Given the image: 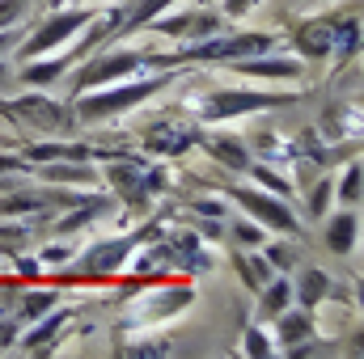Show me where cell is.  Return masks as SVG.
<instances>
[{
	"label": "cell",
	"mask_w": 364,
	"mask_h": 359,
	"mask_svg": "<svg viewBox=\"0 0 364 359\" xmlns=\"http://www.w3.org/2000/svg\"><path fill=\"white\" fill-rule=\"evenodd\" d=\"M144 64H153V55L149 51H136V47H114V51H93L81 60V72L68 81V93L77 97V93H90L97 85H114V81H123V77H132V72H140Z\"/></svg>",
	"instance_id": "1"
},
{
	"label": "cell",
	"mask_w": 364,
	"mask_h": 359,
	"mask_svg": "<svg viewBox=\"0 0 364 359\" xmlns=\"http://www.w3.org/2000/svg\"><path fill=\"white\" fill-rule=\"evenodd\" d=\"M170 81H174V77H153V81H132V85H119V89H102V93H93V97H81V101L73 106V118H81V123H102V118H110V114L132 110L136 101H149L153 93L166 89Z\"/></svg>",
	"instance_id": "2"
},
{
	"label": "cell",
	"mask_w": 364,
	"mask_h": 359,
	"mask_svg": "<svg viewBox=\"0 0 364 359\" xmlns=\"http://www.w3.org/2000/svg\"><path fill=\"white\" fill-rule=\"evenodd\" d=\"M93 17H97V9H64V13L47 17L30 38H21V43H17V60L26 64V60H34V55H47V51L68 47V43H73V34H77V30H85Z\"/></svg>",
	"instance_id": "3"
},
{
	"label": "cell",
	"mask_w": 364,
	"mask_h": 359,
	"mask_svg": "<svg viewBox=\"0 0 364 359\" xmlns=\"http://www.w3.org/2000/svg\"><path fill=\"white\" fill-rule=\"evenodd\" d=\"M296 97L292 93H255V89H225L203 97L199 114L208 123H225V118H237V114H259V110H272V106H292Z\"/></svg>",
	"instance_id": "4"
},
{
	"label": "cell",
	"mask_w": 364,
	"mask_h": 359,
	"mask_svg": "<svg viewBox=\"0 0 364 359\" xmlns=\"http://www.w3.org/2000/svg\"><path fill=\"white\" fill-rule=\"evenodd\" d=\"M233 199L250 211V216H259V224L263 228H275V233H284V237H301V220L288 211V203H279L275 194L267 190H233Z\"/></svg>",
	"instance_id": "5"
},
{
	"label": "cell",
	"mask_w": 364,
	"mask_h": 359,
	"mask_svg": "<svg viewBox=\"0 0 364 359\" xmlns=\"http://www.w3.org/2000/svg\"><path fill=\"white\" fill-rule=\"evenodd\" d=\"M153 233H157V228L149 224V228H140V233H127V237H119V241H97L90 254L81 258V270H85V275H110V270H123L127 254H132L136 245H144Z\"/></svg>",
	"instance_id": "6"
},
{
	"label": "cell",
	"mask_w": 364,
	"mask_h": 359,
	"mask_svg": "<svg viewBox=\"0 0 364 359\" xmlns=\"http://www.w3.org/2000/svg\"><path fill=\"white\" fill-rule=\"evenodd\" d=\"M4 114H13V118H21L26 127H34V131H43V136H51V131H64L68 127V114L55 106V101H47V97H17L13 106H4Z\"/></svg>",
	"instance_id": "7"
},
{
	"label": "cell",
	"mask_w": 364,
	"mask_h": 359,
	"mask_svg": "<svg viewBox=\"0 0 364 359\" xmlns=\"http://www.w3.org/2000/svg\"><path fill=\"white\" fill-rule=\"evenodd\" d=\"M229 72L237 77H272V81H296L305 72V64L296 55H279V60H263V55H250V60H237L229 64Z\"/></svg>",
	"instance_id": "8"
},
{
	"label": "cell",
	"mask_w": 364,
	"mask_h": 359,
	"mask_svg": "<svg viewBox=\"0 0 364 359\" xmlns=\"http://www.w3.org/2000/svg\"><path fill=\"white\" fill-rule=\"evenodd\" d=\"M106 182L119 190V199H123L132 211H144V207H149V194H144V170H136V165H110V170H106Z\"/></svg>",
	"instance_id": "9"
},
{
	"label": "cell",
	"mask_w": 364,
	"mask_h": 359,
	"mask_svg": "<svg viewBox=\"0 0 364 359\" xmlns=\"http://www.w3.org/2000/svg\"><path fill=\"white\" fill-rule=\"evenodd\" d=\"M153 30L174 34V38H208V34H220V17H212V13H182V17H170V21H153Z\"/></svg>",
	"instance_id": "10"
},
{
	"label": "cell",
	"mask_w": 364,
	"mask_h": 359,
	"mask_svg": "<svg viewBox=\"0 0 364 359\" xmlns=\"http://www.w3.org/2000/svg\"><path fill=\"white\" fill-rule=\"evenodd\" d=\"M296 47H301L305 60H322V55H331V47H335V17L305 21V26L296 30Z\"/></svg>",
	"instance_id": "11"
},
{
	"label": "cell",
	"mask_w": 364,
	"mask_h": 359,
	"mask_svg": "<svg viewBox=\"0 0 364 359\" xmlns=\"http://www.w3.org/2000/svg\"><path fill=\"white\" fill-rule=\"evenodd\" d=\"M275 338H279L284 347H296V343L314 338V321H309V309H301V304H288L284 313H275Z\"/></svg>",
	"instance_id": "12"
},
{
	"label": "cell",
	"mask_w": 364,
	"mask_h": 359,
	"mask_svg": "<svg viewBox=\"0 0 364 359\" xmlns=\"http://www.w3.org/2000/svg\"><path fill=\"white\" fill-rule=\"evenodd\" d=\"M326 292H331V275L318 270V267H309V270H301V279H296V287H292V300L314 313V304H322Z\"/></svg>",
	"instance_id": "13"
},
{
	"label": "cell",
	"mask_w": 364,
	"mask_h": 359,
	"mask_svg": "<svg viewBox=\"0 0 364 359\" xmlns=\"http://www.w3.org/2000/svg\"><path fill=\"white\" fill-rule=\"evenodd\" d=\"M203 148L212 153V161H220V165H225V170H233V174H246V165H250V153H246V144H237V140H229V136L203 140Z\"/></svg>",
	"instance_id": "14"
},
{
	"label": "cell",
	"mask_w": 364,
	"mask_h": 359,
	"mask_svg": "<svg viewBox=\"0 0 364 359\" xmlns=\"http://www.w3.org/2000/svg\"><path fill=\"white\" fill-rule=\"evenodd\" d=\"M356 228H360L356 211L343 207V211L331 220V228H326V245H331L335 254H352V250H356Z\"/></svg>",
	"instance_id": "15"
},
{
	"label": "cell",
	"mask_w": 364,
	"mask_h": 359,
	"mask_svg": "<svg viewBox=\"0 0 364 359\" xmlns=\"http://www.w3.org/2000/svg\"><path fill=\"white\" fill-rule=\"evenodd\" d=\"M237 270H242V283H246L250 292H263V287H267V283L275 279L272 263H267L263 254H250V258L242 254V258H237Z\"/></svg>",
	"instance_id": "16"
},
{
	"label": "cell",
	"mask_w": 364,
	"mask_h": 359,
	"mask_svg": "<svg viewBox=\"0 0 364 359\" xmlns=\"http://www.w3.org/2000/svg\"><path fill=\"white\" fill-rule=\"evenodd\" d=\"M292 304V283L279 275V279H272L267 287H263V304H259V313L263 317H275V313H284Z\"/></svg>",
	"instance_id": "17"
},
{
	"label": "cell",
	"mask_w": 364,
	"mask_h": 359,
	"mask_svg": "<svg viewBox=\"0 0 364 359\" xmlns=\"http://www.w3.org/2000/svg\"><path fill=\"white\" fill-rule=\"evenodd\" d=\"M64 321H68V313H55V317H47L43 326H34V330L26 334V343H21V347H26L30 355H38V351H51V334H55Z\"/></svg>",
	"instance_id": "18"
},
{
	"label": "cell",
	"mask_w": 364,
	"mask_h": 359,
	"mask_svg": "<svg viewBox=\"0 0 364 359\" xmlns=\"http://www.w3.org/2000/svg\"><path fill=\"white\" fill-rule=\"evenodd\" d=\"M43 174V182H81V186H93V170H77V165H47V170H38Z\"/></svg>",
	"instance_id": "19"
},
{
	"label": "cell",
	"mask_w": 364,
	"mask_h": 359,
	"mask_svg": "<svg viewBox=\"0 0 364 359\" xmlns=\"http://www.w3.org/2000/svg\"><path fill=\"white\" fill-rule=\"evenodd\" d=\"M51 304H55V292H30L21 300V309H17V321H34V317L51 313Z\"/></svg>",
	"instance_id": "20"
},
{
	"label": "cell",
	"mask_w": 364,
	"mask_h": 359,
	"mask_svg": "<svg viewBox=\"0 0 364 359\" xmlns=\"http://www.w3.org/2000/svg\"><path fill=\"white\" fill-rule=\"evenodd\" d=\"M339 199L352 207V203H360V161H352L348 165V174H343V182H339Z\"/></svg>",
	"instance_id": "21"
},
{
	"label": "cell",
	"mask_w": 364,
	"mask_h": 359,
	"mask_svg": "<svg viewBox=\"0 0 364 359\" xmlns=\"http://www.w3.org/2000/svg\"><path fill=\"white\" fill-rule=\"evenodd\" d=\"M246 174H255V178L263 182L272 194H279V199H292V186H288L284 178H275V174H267V165H255V161H250V165H246Z\"/></svg>",
	"instance_id": "22"
},
{
	"label": "cell",
	"mask_w": 364,
	"mask_h": 359,
	"mask_svg": "<svg viewBox=\"0 0 364 359\" xmlns=\"http://www.w3.org/2000/svg\"><path fill=\"white\" fill-rule=\"evenodd\" d=\"M233 237H237V245H246V250H259L267 237H263V224H246V220H237L233 224Z\"/></svg>",
	"instance_id": "23"
},
{
	"label": "cell",
	"mask_w": 364,
	"mask_h": 359,
	"mask_svg": "<svg viewBox=\"0 0 364 359\" xmlns=\"http://www.w3.org/2000/svg\"><path fill=\"white\" fill-rule=\"evenodd\" d=\"M326 199H331V178H322L318 190H309V203H305L309 220H322V216H326Z\"/></svg>",
	"instance_id": "24"
},
{
	"label": "cell",
	"mask_w": 364,
	"mask_h": 359,
	"mask_svg": "<svg viewBox=\"0 0 364 359\" xmlns=\"http://www.w3.org/2000/svg\"><path fill=\"white\" fill-rule=\"evenodd\" d=\"M26 13H30V0H0V30L17 26Z\"/></svg>",
	"instance_id": "25"
},
{
	"label": "cell",
	"mask_w": 364,
	"mask_h": 359,
	"mask_svg": "<svg viewBox=\"0 0 364 359\" xmlns=\"http://www.w3.org/2000/svg\"><path fill=\"white\" fill-rule=\"evenodd\" d=\"M242 351H246V355H272L275 347L267 343V334H263L259 326H250V330H246V343H242Z\"/></svg>",
	"instance_id": "26"
},
{
	"label": "cell",
	"mask_w": 364,
	"mask_h": 359,
	"mask_svg": "<svg viewBox=\"0 0 364 359\" xmlns=\"http://www.w3.org/2000/svg\"><path fill=\"white\" fill-rule=\"evenodd\" d=\"M272 267H279V270H292L296 267V245H267V254H263Z\"/></svg>",
	"instance_id": "27"
},
{
	"label": "cell",
	"mask_w": 364,
	"mask_h": 359,
	"mask_svg": "<svg viewBox=\"0 0 364 359\" xmlns=\"http://www.w3.org/2000/svg\"><path fill=\"white\" fill-rule=\"evenodd\" d=\"M21 237H26V228H17V224L0 228V245H9V254H17V250H21Z\"/></svg>",
	"instance_id": "28"
},
{
	"label": "cell",
	"mask_w": 364,
	"mask_h": 359,
	"mask_svg": "<svg viewBox=\"0 0 364 359\" xmlns=\"http://www.w3.org/2000/svg\"><path fill=\"white\" fill-rule=\"evenodd\" d=\"M191 207H195V211H203V216H212V220H220V216H225V203H216V199H195Z\"/></svg>",
	"instance_id": "29"
},
{
	"label": "cell",
	"mask_w": 364,
	"mask_h": 359,
	"mask_svg": "<svg viewBox=\"0 0 364 359\" xmlns=\"http://www.w3.org/2000/svg\"><path fill=\"white\" fill-rule=\"evenodd\" d=\"M259 0H225V17H246Z\"/></svg>",
	"instance_id": "30"
},
{
	"label": "cell",
	"mask_w": 364,
	"mask_h": 359,
	"mask_svg": "<svg viewBox=\"0 0 364 359\" xmlns=\"http://www.w3.org/2000/svg\"><path fill=\"white\" fill-rule=\"evenodd\" d=\"M0 89H9V64L0 60Z\"/></svg>",
	"instance_id": "31"
}]
</instances>
